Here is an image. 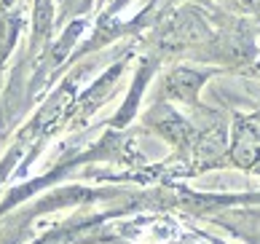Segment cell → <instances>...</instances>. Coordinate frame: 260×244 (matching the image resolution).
I'll list each match as a JSON object with an SVG mask.
<instances>
[{"label":"cell","mask_w":260,"mask_h":244,"mask_svg":"<svg viewBox=\"0 0 260 244\" xmlns=\"http://www.w3.org/2000/svg\"><path fill=\"white\" fill-rule=\"evenodd\" d=\"M167 83H169V89L175 92V94H180V97H190V94L199 89L201 75H199V73H190V70H177Z\"/></svg>","instance_id":"cell-1"}]
</instances>
